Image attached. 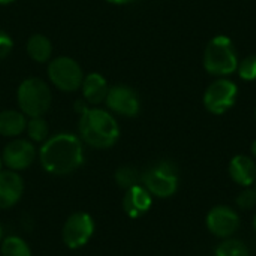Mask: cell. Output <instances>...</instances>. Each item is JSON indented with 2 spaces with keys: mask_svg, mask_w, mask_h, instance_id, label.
<instances>
[{
  "mask_svg": "<svg viewBox=\"0 0 256 256\" xmlns=\"http://www.w3.org/2000/svg\"><path fill=\"white\" fill-rule=\"evenodd\" d=\"M42 168L52 176H68L84 162L82 141L72 134H58L48 138L39 153Z\"/></svg>",
  "mask_w": 256,
  "mask_h": 256,
  "instance_id": "6da1fadb",
  "label": "cell"
},
{
  "mask_svg": "<svg viewBox=\"0 0 256 256\" xmlns=\"http://www.w3.org/2000/svg\"><path fill=\"white\" fill-rule=\"evenodd\" d=\"M80 140L99 150L112 147L120 138L117 120L105 110L86 108L80 117Z\"/></svg>",
  "mask_w": 256,
  "mask_h": 256,
  "instance_id": "7a4b0ae2",
  "label": "cell"
},
{
  "mask_svg": "<svg viewBox=\"0 0 256 256\" xmlns=\"http://www.w3.org/2000/svg\"><path fill=\"white\" fill-rule=\"evenodd\" d=\"M20 110L24 116L34 118L44 117L51 106V90L40 78H28L22 81L16 92Z\"/></svg>",
  "mask_w": 256,
  "mask_h": 256,
  "instance_id": "3957f363",
  "label": "cell"
},
{
  "mask_svg": "<svg viewBox=\"0 0 256 256\" xmlns=\"http://www.w3.org/2000/svg\"><path fill=\"white\" fill-rule=\"evenodd\" d=\"M204 68L213 75H230L238 68L234 44L226 36H216L204 52Z\"/></svg>",
  "mask_w": 256,
  "mask_h": 256,
  "instance_id": "277c9868",
  "label": "cell"
},
{
  "mask_svg": "<svg viewBox=\"0 0 256 256\" xmlns=\"http://www.w3.org/2000/svg\"><path fill=\"white\" fill-rule=\"evenodd\" d=\"M144 188L158 198H170L178 189L177 170L171 162H159L158 165L148 168L141 177Z\"/></svg>",
  "mask_w": 256,
  "mask_h": 256,
  "instance_id": "5b68a950",
  "label": "cell"
},
{
  "mask_svg": "<svg viewBox=\"0 0 256 256\" xmlns=\"http://www.w3.org/2000/svg\"><path fill=\"white\" fill-rule=\"evenodd\" d=\"M51 82L62 92H75L81 88L84 72L81 66L70 57H57L48 66Z\"/></svg>",
  "mask_w": 256,
  "mask_h": 256,
  "instance_id": "8992f818",
  "label": "cell"
},
{
  "mask_svg": "<svg viewBox=\"0 0 256 256\" xmlns=\"http://www.w3.org/2000/svg\"><path fill=\"white\" fill-rule=\"evenodd\" d=\"M93 232H94V222L92 216L87 213H75L66 220L62 237L64 244L69 249L75 250L84 248L93 237Z\"/></svg>",
  "mask_w": 256,
  "mask_h": 256,
  "instance_id": "52a82bcc",
  "label": "cell"
},
{
  "mask_svg": "<svg viewBox=\"0 0 256 256\" xmlns=\"http://www.w3.org/2000/svg\"><path fill=\"white\" fill-rule=\"evenodd\" d=\"M238 88L230 80H219L213 82L206 94H204V105L213 114H225L237 99Z\"/></svg>",
  "mask_w": 256,
  "mask_h": 256,
  "instance_id": "ba28073f",
  "label": "cell"
},
{
  "mask_svg": "<svg viewBox=\"0 0 256 256\" xmlns=\"http://www.w3.org/2000/svg\"><path fill=\"white\" fill-rule=\"evenodd\" d=\"M105 104L112 112L123 117H135L141 108L136 92L128 86L110 87Z\"/></svg>",
  "mask_w": 256,
  "mask_h": 256,
  "instance_id": "9c48e42d",
  "label": "cell"
},
{
  "mask_svg": "<svg viewBox=\"0 0 256 256\" xmlns=\"http://www.w3.org/2000/svg\"><path fill=\"white\" fill-rule=\"evenodd\" d=\"M207 228L219 238H231L240 228V216L231 207H214L207 216Z\"/></svg>",
  "mask_w": 256,
  "mask_h": 256,
  "instance_id": "30bf717a",
  "label": "cell"
},
{
  "mask_svg": "<svg viewBox=\"0 0 256 256\" xmlns=\"http://www.w3.org/2000/svg\"><path fill=\"white\" fill-rule=\"evenodd\" d=\"M2 159L10 171H22L34 162L36 148L27 140H15L4 147Z\"/></svg>",
  "mask_w": 256,
  "mask_h": 256,
  "instance_id": "8fae6325",
  "label": "cell"
},
{
  "mask_svg": "<svg viewBox=\"0 0 256 256\" xmlns=\"http://www.w3.org/2000/svg\"><path fill=\"white\" fill-rule=\"evenodd\" d=\"M24 192V180L16 171L0 172V210L12 208L18 204Z\"/></svg>",
  "mask_w": 256,
  "mask_h": 256,
  "instance_id": "7c38bea8",
  "label": "cell"
},
{
  "mask_svg": "<svg viewBox=\"0 0 256 256\" xmlns=\"http://www.w3.org/2000/svg\"><path fill=\"white\" fill-rule=\"evenodd\" d=\"M152 196L153 195L144 186H140V184L128 189L124 200H123V208L126 214L132 219H136L146 214L152 208V204H153Z\"/></svg>",
  "mask_w": 256,
  "mask_h": 256,
  "instance_id": "4fadbf2b",
  "label": "cell"
},
{
  "mask_svg": "<svg viewBox=\"0 0 256 256\" xmlns=\"http://www.w3.org/2000/svg\"><path fill=\"white\" fill-rule=\"evenodd\" d=\"M84 100L92 105H99L105 102L108 94V82L100 74H88L84 76V81L81 84Z\"/></svg>",
  "mask_w": 256,
  "mask_h": 256,
  "instance_id": "5bb4252c",
  "label": "cell"
},
{
  "mask_svg": "<svg viewBox=\"0 0 256 256\" xmlns=\"http://www.w3.org/2000/svg\"><path fill=\"white\" fill-rule=\"evenodd\" d=\"M230 176L231 178L244 188L252 186L256 182L255 162L248 156H237L230 164Z\"/></svg>",
  "mask_w": 256,
  "mask_h": 256,
  "instance_id": "9a60e30c",
  "label": "cell"
},
{
  "mask_svg": "<svg viewBox=\"0 0 256 256\" xmlns=\"http://www.w3.org/2000/svg\"><path fill=\"white\" fill-rule=\"evenodd\" d=\"M27 128V118L22 112L6 110L0 112V135L14 138L20 136Z\"/></svg>",
  "mask_w": 256,
  "mask_h": 256,
  "instance_id": "2e32d148",
  "label": "cell"
},
{
  "mask_svg": "<svg viewBox=\"0 0 256 256\" xmlns=\"http://www.w3.org/2000/svg\"><path fill=\"white\" fill-rule=\"evenodd\" d=\"M27 52L32 60L38 63H46L52 54V45L44 34H33L27 42Z\"/></svg>",
  "mask_w": 256,
  "mask_h": 256,
  "instance_id": "e0dca14e",
  "label": "cell"
},
{
  "mask_svg": "<svg viewBox=\"0 0 256 256\" xmlns=\"http://www.w3.org/2000/svg\"><path fill=\"white\" fill-rule=\"evenodd\" d=\"M2 256H32V250L22 238L12 236L2 243Z\"/></svg>",
  "mask_w": 256,
  "mask_h": 256,
  "instance_id": "ac0fdd59",
  "label": "cell"
},
{
  "mask_svg": "<svg viewBox=\"0 0 256 256\" xmlns=\"http://www.w3.org/2000/svg\"><path fill=\"white\" fill-rule=\"evenodd\" d=\"M26 130H27L30 140L34 142H45L48 140L50 128H48V123L45 122L44 117L30 118V122H27Z\"/></svg>",
  "mask_w": 256,
  "mask_h": 256,
  "instance_id": "d6986e66",
  "label": "cell"
},
{
  "mask_svg": "<svg viewBox=\"0 0 256 256\" xmlns=\"http://www.w3.org/2000/svg\"><path fill=\"white\" fill-rule=\"evenodd\" d=\"M216 256H249V249L246 244L236 238H226L216 249Z\"/></svg>",
  "mask_w": 256,
  "mask_h": 256,
  "instance_id": "ffe728a7",
  "label": "cell"
},
{
  "mask_svg": "<svg viewBox=\"0 0 256 256\" xmlns=\"http://www.w3.org/2000/svg\"><path fill=\"white\" fill-rule=\"evenodd\" d=\"M116 183L122 189H130L140 183V172L132 166H122L116 172Z\"/></svg>",
  "mask_w": 256,
  "mask_h": 256,
  "instance_id": "44dd1931",
  "label": "cell"
},
{
  "mask_svg": "<svg viewBox=\"0 0 256 256\" xmlns=\"http://www.w3.org/2000/svg\"><path fill=\"white\" fill-rule=\"evenodd\" d=\"M240 76L246 81H255L256 80V56H249L240 63L238 68Z\"/></svg>",
  "mask_w": 256,
  "mask_h": 256,
  "instance_id": "7402d4cb",
  "label": "cell"
},
{
  "mask_svg": "<svg viewBox=\"0 0 256 256\" xmlns=\"http://www.w3.org/2000/svg\"><path fill=\"white\" fill-rule=\"evenodd\" d=\"M237 206L242 210H254L256 207V190H243L237 198Z\"/></svg>",
  "mask_w": 256,
  "mask_h": 256,
  "instance_id": "603a6c76",
  "label": "cell"
},
{
  "mask_svg": "<svg viewBox=\"0 0 256 256\" xmlns=\"http://www.w3.org/2000/svg\"><path fill=\"white\" fill-rule=\"evenodd\" d=\"M12 48H14L12 38L8 33H4L3 30H0V60L6 58L10 54Z\"/></svg>",
  "mask_w": 256,
  "mask_h": 256,
  "instance_id": "cb8c5ba5",
  "label": "cell"
},
{
  "mask_svg": "<svg viewBox=\"0 0 256 256\" xmlns=\"http://www.w3.org/2000/svg\"><path fill=\"white\" fill-rule=\"evenodd\" d=\"M106 2H110L112 4H129V3H132L135 0H106Z\"/></svg>",
  "mask_w": 256,
  "mask_h": 256,
  "instance_id": "d4e9b609",
  "label": "cell"
},
{
  "mask_svg": "<svg viewBox=\"0 0 256 256\" xmlns=\"http://www.w3.org/2000/svg\"><path fill=\"white\" fill-rule=\"evenodd\" d=\"M15 0H0V4H9V3H14Z\"/></svg>",
  "mask_w": 256,
  "mask_h": 256,
  "instance_id": "484cf974",
  "label": "cell"
},
{
  "mask_svg": "<svg viewBox=\"0 0 256 256\" xmlns=\"http://www.w3.org/2000/svg\"><path fill=\"white\" fill-rule=\"evenodd\" d=\"M252 153H254V156L256 158V140H255V142L252 144Z\"/></svg>",
  "mask_w": 256,
  "mask_h": 256,
  "instance_id": "4316f807",
  "label": "cell"
},
{
  "mask_svg": "<svg viewBox=\"0 0 256 256\" xmlns=\"http://www.w3.org/2000/svg\"><path fill=\"white\" fill-rule=\"evenodd\" d=\"M3 165H4V164H3V159H2V156H0V172L3 171Z\"/></svg>",
  "mask_w": 256,
  "mask_h": 256,
  "instance_id": "83f0119b",
  "label": "cell"
},
{
  "mask_svg": "<svg viewBox=\"0 0 256 256\" xmlns=\"http://www.w3.org/2000/svg\"><path fill=\"white\" fill-rule=\"evenodd\" d=\"M2 236H3V230H2V226H0V240H2Z\"/></svg>",
  "mask_w": 256,
  "mask_h": 256,
  "instance_id": "f1b7e54d",
  "label": "cell"
},
{
  "mask_svg": "<svg viewBox=\"0 0 256 256\" xmlns=\"http://www.w3.org/2000/svg\"><path fill=\"white\" fill-rule=\"evenodd\" d=\"M254 228H255V231H256V216H255V220H254Z\"/></svg>",
  "mask_w": 256,
  "mask_h": 256,
  "instance_id": "f546056e",
  "label": "cell"
}]
</instances>
